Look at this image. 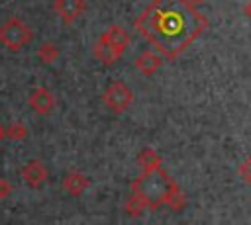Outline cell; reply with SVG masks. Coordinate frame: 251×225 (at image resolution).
Listing matches in <instances>:
<instances>
[{
    "label": "cell",
    "mask_w": 251,
    "mask_h": 225,
    "mask_svg": "<svg viewBox=\"0 0 251 225\" xmlns=\"http://www.w3.org/2000/svg\"><path fill=\"white\" fill-rule=\"evenodd\" d=\"M204 18L184 0H157L139 20V29L165 53L176 55L204 27Z\"/></svg>",
    "instance_id": "6da1fadb"
},
{
    "label": "cell",
    "mask_w": 251,
    "mask_h": 225,
    "mask_svg": "<svg viewBox=\"0 0 251 225\" xmlns=\"http://www.w3.org/2000/svg\"><path fill=\"white\" fill-rule=\"evenodd\" d=\"M31 37H33L31 29L20 18H10L0 27V43L12 51H20L24 45L31 41Z\"/></svg>",
    "instance_id": "7a4b0ae2"
},
{
    "label": "cell",
    "mask_w": 251,
    "mask_h": 225,
    "mask_svg": "<svg viewBox=\"0 0 251 225\" xmlns=\"http://www.w3.org/2000/svg\"><path fill=\"white\" fill-rule=\"evenodd\" d=\"M129 100H131V94H129V90L122 82H114L106 90V104L112 110H116V112H122L129 104Z\"/></svg>",
    "instance_id": "3957f363"
},
{
    "label": "cell",
    "mask_w": 251,
    "mask_h": 225,
    "mask_svg": "<svg viewBox=\"0 0 251 225\" xmlns=\"http://www.w3.org/2000/svg\"><path fill=\"white\" fill-rule=\"evenodd\" d=\"M29 106L31 110H35L37 113L41 115H47L53 106H55V98L53 94L47 90V88H35L31 94H29Z\"/></svg>",
    "instance_id": "277c9868"
},
{
    "label": "cell",
    "mask_w": 251,
    "mask_h": 225,
    "mask_svg": "<svg viewBox=\"0 0 251 225\" xmlns=\"http://www.w3.org/2000/svg\"><path fill=\"white\" fill-rule=\"evenodd\" d=\"M22 176H24V180L31 186V188H39L45 180H47V170H45V166L39 162V160H29L24 168H22Z\"/></svg>",
    "instance_id": "5b68a950"
},
{
    "label": "cell",
    "mask_w": 251,
    "mask_h": 225,
    "mask_svg": "<svg viewBox=\"0 0 251 225\" xmlns=\"http://www.w3.org/2000/svg\"><path fill=\"white\" fill-rule=\"evenodd\" d=\"M53 8H55V12L67 23H71V22H75L82 14L84 4H82V0H55V6Z\"/></svg>",
    "instance_id": "8992f818"
},
{
    "label": "cell",
    "mask_w": 251,
    "mask_h": 225,
    "mask_svg": "<svg viewBox=\"0 0 251 225\" xmlns=\"http://www.w3.org/2000/svg\"><path fill=\"white\" fill-rule=\"evenodd\" d=\"M63 186H65V190L71 192V194H80V192L88 186V180H86L82 174H78V172H69V174L65 176V180H63Z\"/></svg>",
    "instance_id": "52a82bcc"
},
{
    "label": "cell",
    "mask_w": 251,
    "mask_h": 225,
    "mask_svg": "<svg viewBox=\"0 0 251 225\" xmlns=\"http://www.w3.org/2000/svg\"><path fill=\"white\" fill-rule=\"evenodd\" d=\"M137 67H139V70H143V72H151V70H155V68L159 67V59H157L153 53H143V55L137 59Z\"/></svg>",
    "instance_id": "ba28073f"
},
{
    "label": "cell",
    "mask_w": 251,
    "mask_h": 225,
    "mask_svg": "<svg viewBox=\"0 0 251 225\" xmlns=\"http://www.w3.org/2000/svg\"><path fill=\"white\" fill-rule=\"evenodd\" d=\"M57 55H59V49H57L53 43H43V45L39 47V51H37V57H39L43 63H51L53 59H57Z\"/></svg>",
    "instance_id": "9c48e42d"
},
{
    "label": "cell",
    "mask_w": 251,
    "mask_h": 225,
    "mask_svg": "<svg viewBox=\"0 0 251 225\" xmlns=\"http://www.w3.org/2000/svg\"><path fill=\"white\" fill-rule=\"evenodd\" d=\"M6 135L10 139H14V141H20V139H24L27 135V131H25V125L24 123H10Z\"/></svg>",
    "instance_id": "30bf717a"
},
{
    "label": "cell",
    "mask_w": 251,
    "mask_h": 225,
    "mask_svg": "<svg viewBox=\"0 0 251 225\" xmlns=\"http://www.w3.org/2000/svg\"><path fill=\"white\" fill-rule=\"evenodd\" d=\"M10 192H12V184H10L8 180L0 178V198H6V196H10Z\"/></svg>",
    "instance_id": "8fae6325"
},
{
    "label": "cell",
    "mask_w": 251,
    "mask_h": 225,
    "mask_svg": "<svg viewBox=\"0 0 251 225\" xmlns=\"http://www.w3.org/2000/svg\"><path fill=\"white\" fill-rule=\"evenodd\" d=\"M4 135H6V129H4V127H2V125H0V141H2V139H4Z\"/></svg>",
    "instance_id": "7c38bea8"
},
{
    "label": "cell",
    "mask_w": 251,
    "mask_h": 225,
    "mask_svg": "<svg viewBox=\"0 0 251 225\" xmlns=\"http://www.w3.org/2000/svg\"><path fill=\"white\" fill-rule=\"evenodd\" d=\"M247 168H249V172H247V178L251 180V158H249V162H247Z\"/></svg>",
    "instance_id": "4fadbf2b"
},
{
    "label": "cell",
    "mask_w": 251,
    "mask_h": 225,
    "mask_svg": "<svg viewBox=\"0 0 251 225\" xmlns=\"http://www.w3.org/2000/svg\"><path fill=\"white\" fill-rule=\"evenodd\" d=\"M247 14L251 16V2H249V6H247Z\"/></svg>",
    "instance_id": "5bb4252c"
},
{
    "label": "cell",
    "mask_w": 251,
    "mask_h": 225,
    "mask_svg": "<svg viewBox=\"0 0 251 225\" xmlns=\"http://www.w3.org/2000/svg\"><path fill=\"white\" fill-rule=\"evenodd\" d=\"M188 2H192V4H196V2H200V0H186V4H188Z\"/></svg>",
    "instance_id": "9a60e30c"
}]
</instances>
